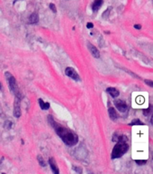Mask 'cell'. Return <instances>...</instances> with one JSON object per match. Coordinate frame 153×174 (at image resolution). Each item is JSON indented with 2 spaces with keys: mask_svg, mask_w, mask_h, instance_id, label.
<instances>
[{
  "mask_svg": "<svg viewBox=\"0 0 153 174\" xmlns=\"http://www.w3.org/2000/svg\"><path fill=\"white\" fill-rule=\"evenodd\" d=\"M56 133L58 136L60 137V139L63 141V142L65 144H67L68 146H73L76 145L77 142H78V137L75 133H73L72 131L68 130V129L63 127L61 125L58 124L57 123L52 126Z\"/></svg>",
  "mask_w": 153,
  "mask_h": 174,
  "instance_id": "1",
  "label": "cell"
},
{
  "mask_svg": "<svg viewBox=\"0 0 153 174\" xmlns=\"http://www.w3.org/2000/svg\"><path fill=\"white\" fill-rule=\"evenodd\" d=\"M125 142L126 141H119V142L113 147L112 151V159L120 158L129 150V145Z\"/></svg>",
  "mask_w": 153,
  "mask_h": 174,
  "instance_id": "2",
  "label": "cell"
},
{
  "mask_svg": "<svg viewBox=\"0 0 153 174\" xmlns=\"http://www.w3.org/2000/svg\"><path fill=\"white\" fill-rule=\"evenodd\" d=\"M5 77L7 79V82H8V84H9V87H10L11 92H13L14 94L18 93V86H17V83H16L15 78L14 77L13 75L9 73V72H6V73H5Z\"/></svg>",
  "mask_w": 153,
  "mask_h": 174,
  "instance_id": "3",
  "label": "cell"
},
{
  "mask_svg": "<svg viewBox=\"0 0 153 174\" xmlns=\"http://www.w3.org/2000/svg\"><path fill=\"white\" fill-rule=\"evenodd\" d=\"M65 73H66V75H68V77L72 78L75 81H80V77H79L78 73H76V70L73 69L72 67H67L66 70H65Z\"/></svg>",
  "mask_w": 153,
  "mask_h": 174,
  "instance_id": "4",
  "label": "cell"
},
{
  "mask_svg": "<svg viewBox=\"0 0 153 174\" xmlns=\"http://www.w3.org/2000/svg\"><path fill=\"white\" fill-rule=\"evenodd\" d=\"M17 98L14 101V116L19 118L21 116V109H20V98H19V93H16Z\"/></svg>",
  "mask_w": 153,
  "mask_h": 174,
  "instance_id": "5",
  "label": "cell"
},
{
  "mask_svg": "<svg viewBox=\"0 0 153 174\" xmlns=\"http://www.w3.org/2000/svg\"><path fill=\"white\" fill-rule=\"evenodd\" d=\"M114 105L117 108V110L121 113H124L128 109V106L126 104V102L122 100H115L114 101Z\"/></svg>",
  "mask_w": 153,
  "mask_h": 174,
  "instance_id": "6",
  "label": "cell"
},
{
  "mask_svg": "<svg viewBox=\"0 0 153 174\" xmlns=\"http://www.w3.org/2000/svg\"><path fill=\"white\" fill-rule=\"evenodd\" d=\"M87 46H88V49H89V51L91 52V54H92V55L94 57H95V58H99L100 57V53H99L98 49L95 46H93L92 44H90L89 42L87 43Z\"/></svg>",
  "mask_w": 153,
  "mask_h": 174,
  "instance_id": "7",
  "label": "cell"
},
{
  "mask_svg": "<svg viewBox=\"0 0 153 174\" xmlns=\"http://www.w3.org/2000/svg\"><path fill=\"white\" fill-rule=\"evenodd\" d=\"M49 163H50V168H51V170L53 171V173H55V174L59 173V170H58V166H57L56 161L54 160V158H50Z\"/></svg>",
  "mask_w": 153,
  "mask_h": 174,
  "instance_id": "8",
  "label": "cell"
},
{
  "mask_svg": "<svg viewBox=\"0 0 153 174\" xmlns=\"http://www.w3.org/2000/svg\"><path fill=\"white\" fill-rule=\"evenodd\" d=\"M106 91H107V92L112 97V98H116V97L120 94L119 91L117 90L116 88H113V87H109V88H107Z\"/></svg>",
  "mask_w": 153,
  "mask_h": 174,
  "instance_id": "9",
  "label": "cell"
},
{
  "mask_svg": "<svg viewBox=\"0 0 153 174\" xmlns=\"http://www.w3.org/2000/svg\"><path fill=\"white\" fill-rule=\"evenodd\" d=\"M102 5H103V0H94L92 5V9L93 11H97Z\"/></svg>",
  "mask_w": 153,
  "mask_h": 174,
  "instance_id": "10",
  "label": "cell"
},
{
  "mask_svg": "<svg viewBox=\"0 0 153 174\" xmlns=\"http://www.w3.org/2000/svg\"><path fill=\"white\" fill-rule=\"evenodd\" d=\"M108 113H109V116H110V118H111L112 121H115V120L118 118V115H117L116 111L114 110V108L110 107V108H109V110H108Z\"/></svg>",
  "mask_w": 153,
  "mask_h": 174,
  "instance_id": "11",
  "label": "cell"
},
{
  "mask_svg": "<svg viewBox=\"0 0 153 174\" xmlns=\"http://www.w3.org/2000/svg\"><path fill=\"white\" fill-rule=\"evenodd\" d=\"M29 20H30L31 24H37L39 22V15L37 14H32L31 16H30Z\"/></svg>",
  "mask_w": 153,
  "mask_h": 174,
  "instance_id": "12",
  "label": "cell"
},
{
  "mask_svg": "<svg viewBox=\"0 0 153 174\" xmlns=\"http://www.w3.org/2000/svg\"><path fill=\"white\" fill-rule=\"evenodd\" d=\"M37 160H38V161H39V163H40V165L41 167H45V166H46V163L44 162V160H43L42 157L40 155L37 156Z\"/></svg>",
  "mask_w": 153,
  "mask_h": 174,
  "instance_id": "13",
  "label": "cell"
},
{
  "mask_svg": "<svg viewBox=\"0 0 153 174\" xmlns=\"http://www.w3.org/2000/svg\"><path fill=\"white\" fill-rule=\"evenodd\" d=\"M38 102H39V104H40V107L41 110H44V102H43L41 99H39L38 100Z\"/></svg>",
  "mask_w": 153,
  "mask_h": 174,
  "instance_id": "14",
  "label": "cell"
},
{
  "mask_svg": "<svg viewBox=\"0 0 153 174\" xmlns=\"http://www.w3.org/2000/svg\"><path fill=\"white\" fill-rule=\"evenodd\" d=\"M50 8L53 13H57V9H56V6L54 4H50Z\"/></svg>",
  "mask_w": 153,
  "mask_h": 174,
  "instance_id": "15",
  "label": "cell"
},
{
  "mask_svg": "<svg viewBox=\"0 0 153 174\" xmlns=\"http://www.w3.org/2000/svg\"><path fill=\"white\" fill-rule=\"evenodd\" d=\"M134 124H143L142 123H141V122H140V121H139V120L137 119V120H134V121H132V122H131V123H130V125H134Z\"/></svg>",
  "mask_w": 153,
  "mask_h": 174,
  "instance_id": "16",
  "label": "cell"
},
{
  "mask_svg": "<svg viewBox=\"0 0 153 174\" xmlns=\"http://www.w3.org/2000/svg\"><path fill=\"white\" fill-rule=\"evenodd\" d=\"M4 124H5V125H4V128H5V129H10V128H11V126H12V123H11L10 121H8V122L6 121Z\"/></svg>",
  "mask_w": 153,
  "mask_h": 174,
  "instance_id": "17",
  "label": "cell"
},
{
  "mask_svg": "<svg viewBox=\"0 0 153 174\" xmlns=\"http://www.w3.org/2000/svg\"><path fill=\"white\" fill-rule=\"evenodd\" d=\"M145 83L148 84V86H150L153 88V81H150V80H145Z\"/></svg>",
  "mask_w": 153,
  "mask_h": 174,
  "instance_id": "18",
  "label": "cell"
},
{
  "mask_svg": "<svg viewBox=\"0 0 153 174\" xmlns=\"http://www.w3.org/2000/svg\"><path fill=\"white\" fill-rule=\"evenodd\" d=\"M74 169L76 170L77 173H82V169H81V168H79V167H76V166H75V167H74Z\"/></svg>",
  "mask_w": 153,
  "mask_h": 174,
  "instance_id": "19",
  "label": "cell"
},
{
  "mask_svg": "<svg viewBox=\"0 0 153 174\" xmlns=\"http://www.w3.org/2000/svg\"><path fill=\"white\" fill-rule=\"evenodd\" d=\"M50 109V103L49 102H44V110H49Z\"/></svg>",
  "mask_w": 153,
  "mask_h": 174,
  "instance_id": "20",
  "label": "cell"
},
{
  "mask_svg": "<svg viewBox=\"0 0 153 174\" xmlns=\"http://www.w3.org/2000/svg\"><path fill=\"white\" fill-rule=\"evenodd\" d=\"M86 27L87 28H93L94 27V25H93V24L92 23H87V25H86Z\"/></svg>",
  "mask_w": 153,
  "mask_h": 174,
  "instance_id": "21",
  "label": "cell"
},
{
  "mask_svg": "<svg viewBox=\"0 0 153 174\" xmlns=\"http://www.w3.org/2000/svg\"><path fill=\"white\" fill-rule=\"evenodd\" d=\"M134 28L140 30V29H141V26H140V25H134Z\"/></svg>",
  "mask_w": 153,
  "mask_h": 174,
  "instance_id": "22",
  "label": "cell"
},
{
  "mask_svg": "<svg viewBox=\"0 0 153 174\" xmlns=\"http://www.w3.org/2000/svg\"><path fill=\"white\" fill-rule=\"evenodd\" d=\"M150 123H151V124H153V115L151 116V118H150Z\"/></svg>",
  "mask_w": 153,
  "mask_h": 174,
  "instance_id": "23",
  "label": "cell"
},
{
  "mask_svg": "<svg viewBox=\"0 0 153 174\" xmlns=\"http://www.w3.org/2000/svg\"><path fill=\"white\" fill-rule=\"evenodd\" d=\"M1 87H2V84H1V82H0V89H1Z\"/></svg>",
  "mask_w": 153,
  "mask_h": 174,
  "instance_id": "24",
  "label": "cell"
}]
</instances>
